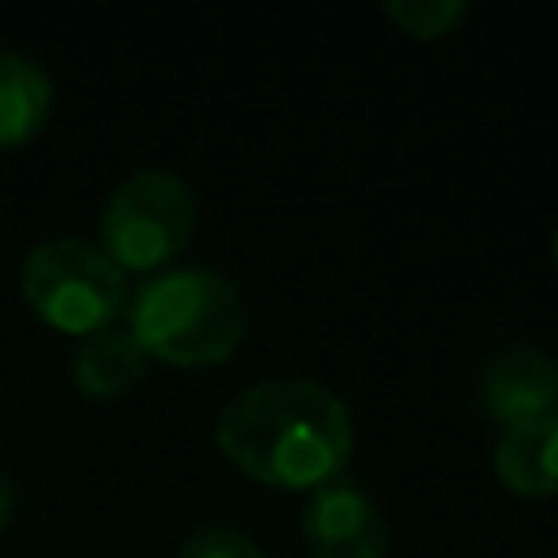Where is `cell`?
Wrapping results in <instances>:
<instances>
[{"label":"cell","instance_id":"ba28073f","mask_svg":"<svg viewBox=\"0 0 558 558\" xmlns=\"http://www.w3.org/2000/svg\"><path fill=\"white\" fill-rule=\"evenodd\" d=\"M144 371H148V353L126 327H105L96 336H83V344L74 349V379L87 397L100 401L131 392L144 379Z\"/></svg>","mask_w":558,"mask_h":558},{"label":"cell","instance_id":"7a4b0ae2","mask_svg":"<svg viewBox=\"0 0 558 558\" xmlns=\"http://www.w3.org/2000/svg\"><path fill=\"white\" fill-rule=\"evenodd\" d=\"M244 296L209 266L157 270L126 296V331L148 357L174 366H214L244 340Z\"/></svg>","mask_w":558,"mask_h":558},{"label":"cell","instance_id":"8fae6325","mask_svg":"<svg viewBox=\"0 0 558 558\" xmlns=\"http://www.w3.org/2000/svg\"><path fill=\"white\" fill-rule=\"evenodd\" d=\"M179 558H262V549L227 523H205L192 536H183Z\"/></svg>","mask_w":558,"mask_h":558},{"label":"cell","instance_id":"5b68a950","mask_svg":"<svg viewBox=\"0 0 558 558\" xmlns=\"http://www.w3.org/2000/svg\"><path fill=\"white\" fill-rule=\"evenodd\" d=\"M301 532L314 558H384L388 554V523L371 493L357 480H327L310 493Z\"/></svg>","mask_w":558,"mask_h":558},{"label":"cell","instance_id":"9c48e42d","mask_svg":"<svg viewBox=\"0 0 558 558\" xmlns=\"http://www.w3.org/2000/svg\"><path fill=\"white\" fill-rule=\"evenodd\" d=\"M52 109V83L26 52H0V148L26 144Z\"/></svg>","mask_w":558,"mask_h":558},{"label":"cell","instance_id":"52a82bcc","mask_svg":"<svg viewBox=\"0 0 558 558\" xmlns=\"http://www.w3.org/2000/svg\"><path fill=\"white\" fill-rule=\"evenodd\" d=\"M493 471L506 488L523 497L558 493V410L506 427L493 449Z\"/></svg>","mask_w":558,"mask_h":558},{"label":"cell","instance_id":"8992f818","mask_svg":"<svg viewBox=\"0 0 558 558\" xmlns=\"http://www.w3.org/2000/svg\"><path fill=\"white\" fill-rule=\"evenodd\" d=\"M480 405L506 432L558 410V366L536 344H506L484 362Z\"/></svg>","mask_w":558,"mask_h":558},{"label":"cell","instance_id":"277c9868","mask_svg":"<svg viewBox=\"0 0 558 558\" xmlns=\"http://www.w3.org/2000/svg\"><path fill=\"white\" fill-rule=\"evenodd\" d=\"M192 222L196 196L174 170H135L113 187L100 218V240L122 275H157L183 253Z\"/></svg>","mask_w":558,"mask_h":558},{"label":"cell","instance_id":"3957f363","mask_svg":"<svg viewBox=\"0 0 558 558\" xmlns=\"http://www.w3.org/2000/svg\"><path fill=\"white\" fill-rule=\"evenodd\" d=\"M22 296L48 327L65 336H96L126 310V279L100 244L57 235L26 253Z\"/></svg>","mask_w":558,"mask_h":558},{"label":"cell","instance_id":"30bf717a","mask_svg":"<svg viewBox=\"0 0 558 558\" xmlns=\"http://www.w3.org/2000/svg\"><path fill=\"white\" fill-rule=\"evenodd\" d=\"M388 17L414 39H436L466 17V4L462 0H388Z\"/></svg>","mask_w":558,"mask_h":558},{"label":"cell","instance_id":"7c38bea8","mask_svg":"<svg viewBox=\"0 0 558 558\" xmlns=\"http://www.w3.org/2000/svg\"><path fill=\"white\" fill-rule=\"evenodd\" d=\"M9 510H13V484H9V475L0 466V527L9 523Z\"/></svg>","mask_w":558,"mask_h":558},{"label":"cell","instance_id":"6da1fadb","mask_svg":"<svg viewBox=\"0 0 558 558\" xmlns=\"http://www.w3.org/2000/svg\"><path fill=\"white\" fill-rule=\"evenodd\" d=\"M218 449L253 480L275 488H323L353 453L344 401L314 379H262L218 414Z\"/></svg>","mask_w":558,"mask_h":558},{"label":"cell","instance_id":"4fadbf2b","mask_svg":"<svg viewBox=\"0 0 558 558\" xmlns=\"http://www.w3.org/2000/svg\"><path fill=\"white\" fill-rule=\"evenodd\" d=\"M554 262H558V231H554Z\"/></svg>","mask_w":558,"mask_h":558}]
</instances>
